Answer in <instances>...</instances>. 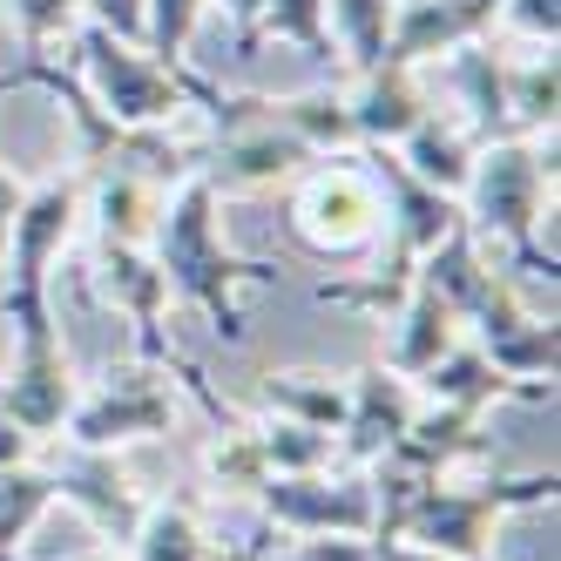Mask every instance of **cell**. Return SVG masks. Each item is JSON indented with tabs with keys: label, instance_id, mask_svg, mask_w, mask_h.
Returning <instances> with one entry per match:
<instances>
[{
	"label": "cell",
	"instance_id": "11",
	"mask_svg": "<svg viewBox=\"0 0 561 561\" xmlns=\"http://www.w3.org/2000/svg\"><path fill=\"white\" fill-rule=\"evenodd\" d=\"M48 480H55V501H75L89 514V528L108 535V541H129L136 520H142V494L129 488V473L115 467V454H95V447H55L48 460Z\"/></svg>",
	"mask_w": 561,
	"mask_h": 561
},
{
	"label": "cell",
	"instance_id": "7",
	"mask_svg": "<svg viewBox=\"0 0 561 561\" xmlns=\"http://www.w3.org/2000/svg\"><path fill=\"white\" fill-rule=\"evenodd\" d=\"M176 426V392H170V358L163 366H142L136 373H115L102 392H82L68 413V439L75 447H95V454H115L129 447V439H156Z\"/></svg>",
	"mask_w": 561,
	"mask_h": 561
},
{
	"label": "cell",
	"instance_id": "24",
	"mask_svg": "<svg viewBox=\"0 0 561 561\" xmlns=\"http://www.w3.org/2000/svg\"><path fill=\"white\" fill-rule=\"evenodd\" d=\"M554 48L507 55V108H514V136H548L554 129Z\"/></svg>",
	"mask_w": 561,
	"mask_h": 561
},
{
	"label": "cell",
	"instance_id": "16",
	"mask_svg": "<svg viewBox=\"0 0 561 561\" xmlns=\"http://www.w3.org/2000/svg\"><path fill=\"white\" fill-rule=\"evenodd\" d=\"M454 89H460V123L473 142H501L514 136V108H507V55L494 42H467L454 48Z\"/></svg>",
	"mask_w": 561,
	"mask_h": 561
},
{
	"label": "cell",
	"instance_id": "20",
	"mask_svg": "<svg viewBox=\"0 0 561 561\" xmlns=\"http://www.w3.org/2000/svg\"><path fill=\"white\" fill-rule=\"evenodd\" d=\"M271 115H277V123H285L311 156H352V149H358L345 89H305V95H285V102H271Z\"/></svg>",
	"mask_w": 561,
	"mask_h": 561
},
{
	"label": "cell",
	"instance_id": "36",
	"mask_svg": "<svg viewBox=\"0 0 561 561\" xmlns=\"http://www.w3.org/2000/svg\"><path fill=\"white\" fill-rule=\"evenodd\" d=\"M210 8H224V14H230L237 27L251 34V27H257V14H264V0H210Z\"/></svg>",
	"mask_w": 561,
	"mask_h": 561
},
{
	"label": "cell",
	"instance_id": "26",
	"mask_svg": "<svg viewBox=\"0 0 561 561\" xmlns=\"http://www.w3.org/2000/svg\"><path fill=\"white\" fill-rule=\"evenodd\" d=\"M55 507V480L48 467H0V561H14V548L34 535V520Z\"/></svg>",
	"mask_w": 561,
	"mask_h": 561
},
{
	"label": "cell",
	"instance_id": "8",
	"mask_svg": "<svg viewBox=\"0 0 561 561\" xmlns=\"http://www.w3.org/2000/svg\"><path fill=\"white\" fill-rule=\"evenodd\" d=\"M251 501L285 535H373V480L352 467L271 473Z\"/></svg>",
	"mask_w": 561,
	"mask_h": 561
},
{
	"label": "cell",
	"instance_id": "34",
	"mask_svg": "<svg viewBox=\"0 0 561 561\" xmlns=\"http://www.w3.org/2000/svg\"><path fill=\"white\" fill-rule=\"evenodd\" d=\"M34 454H42V439H34V433H21L8 413H0V467H27Z\"/></svg>",
	"mask_w": 561,
	"mask_h": 561
},
{
	"label": "cell",
	"instance_id": "10",
	"mask_svg": "<svg viewBox=\"0 0 561 561\" xmlns=\"http://www.w3.org/2000/svg\"><path fill=\"white\" fill-rule=\"evenodd\" d=\"M420 413V386L399 379L392 366H366L345 392V426H339V467H373L379 454H392L407 439Z\"/></svg>",
	"mask_w": 561,
	"mask_h": 561
},
{
	"label": "cell",
	"instance_id": "9",
	"mask_svg": "<svg viewBox=\"0 0 561 561\" xmlns=\"http://www.w3.org/2000/svg\"><path fill=\"white\" fill-rule=\"evenodd\" d=\"M75 224H82V170H68L42 190L21 196L14 230H8V298H48V271L61 264V251L75 244Z\"/></svg>",
	"mask_w": 561,
	"mask_h": 561
},
{
	"label": "cell",
	"instance_id": "4",
	"mask_svg": "<svg viewBox=\"0 0 561 561\" xmlns=\"http://www.w3.org/2000/svg\"><path fill=\"white\" fill-rule=\"evenodd\" d=\"M514 507H554V467L528 480H473V488H454L439 473L433 488L413 494V507L399 514V528L386 541H413V548L460 554V561H494V528Z\"/></svg>",
	"mask_w": 561,
	"mask_h": 561
},
{
	"label": "cell",
	"instance_id": "12",
	"mask_svg": "<svg viewBox=\"0 0 561 561\" xmlns=\"http://www.w3.org/2000/svg\"><path fill=\"white\" fill-rule=\"evenodd\" d=\"M89 285L102 305H115L136 325V352L149 358V366H163L170 345H163V311H170V285H163V271H156L149 244H102L95 271H89Z\"/></svg>",
	"mask_w": 561,
	"mask_h": 561
},
{
	"label": "cell",
	"instance_id": "32",
	"mask_svg": "<svg viewBox=\"0 0 561 561\" xmlns=\"http://www.w3.org/2000/svg\"><path fill=\"white\" fill-rule=\"evenodd\" d=\"M82 14L108 27L115 42H142V0H82Z\"/></svg>",
	"mask_w": 561,
	"mask_h": 561
},
{
	"label": "cell",
	"instance_id": "35",
	"mask_svg": "<svg viewBox=\"0 0 561 561\" xmlns=\"http://www.w3.org/2000/svg\"><path fill=\"white\" fill-rule=\"evenodd\" d=\"M373 561H460V554H433V548H413V541H373Z\"/></svg>",
	"mask_w": 561,
	"mask_h": 561
},
{
	"label": "cell",
	"instance_id": "28",
	"mask_svg": "<svg viewBox=\"0 0 561 561\" xmlns=\"http://www.w3.org/2000/svg\"><path fill=\"white\" fill-rule=\"evenodd\" d=\"M8 14L21 27V61H55V48L82 27V0H8Z\"/></svg>",
	"mask_w": 561,
	"mask_h": 561
},
{
	"label": "cell",
	"instance_id": "17",
	"mask_svg": "<svg viewBox=\"0 0 561 561\" xmlns=\"http://www.w3.org/2000/svg\"><path fill=\"white\" fill-rule=\"evenodd\" d=\"M473 129L460 123V115H439L426 108L420 115V129H407V142H392V156L407 163L420 183H433L439 196H460L467 190V170H473Z\"/></svg>",
	"mask_w": 561,
	"mask_h": 561
},
{
	"label": "cell",
	"instance_id": "3",
	"mask_svg": "<svg viewBox=\"0 0 561 561\" xmlns=\"http://www.w3.org/2000/svg\"><path fill=\"white\" fill-rule=\"evenodd\" d=\"M68 75L89 89V102L115 129H149V123H170L183 108H210L217 115L230 102V95H217L204 82V75L156 61L142 42H115V34L95 27V21H82L68 34Z\"/></svg>",
	"mask_w": 561,
	"mask_h": 561
},
{
	"label": "cell",
	"instance_id": "21",
	"mask_svg": "<svg viewBox=\"0 0 561 561\" xmlns=\"http://www.w3.org/2000/svg\"><path fill=\"white\" fill-rule=\"evenodd\" d=\"M392 8L399 0H325V27H332V48L352 75H366L386 61L392 42Z\"/></svg>",
	"mask_w": 561,
	"mask_h": 561
},
{
	"label": "cell",
	"instance_id": "27",
	"mask_svg": "<svg viewBox=\"0 0 561 561\" xmlns=\"http://www.w3.org/2000/svg\"><path fill=\"white\" fill-rule=\"evenodd\" d=\"M257 447L271 473H318V467H339V433H318L298 420H257Z\"/></svg>",
	"mask_w": 561,
	"mask_h": 561
},
{
	"label": "cell",
	"instance_id": "14",
	"mask_svg": "<svg viewBox=\"0 0 561 561\" xmlns=\"http://www.w3.org/2000/svg\"><path fill=\"white\" fill-rule=\"evenodd\" d=\"M170 183H156L149 170L129 163H82V204H95L102 244H149L156 217H163Z\"/></svg>",
	"mask_w": 561,
	"mask_h": 561
},
{
	"label": "cell",
	"instance_id": "1",
	"mask_svg": "<svg viewBox=\"0 0 561 561\" xmlns=\"http://www.w3.org/2000/svg\"><path fill=\"white\" fill-rule=\"evenodd\" d=\"M217 204H224V196L210 190V176H204V170H190V176L163 196V217H156L149 257H156V271H163L170 298L196 305L230 345H244L251 332H244V311H237V291L271 285L277 271H271V264H251V257H237V251L224 244Z\"/></svg>",
	"mask_w": 561,
	"mask_h": 561
},
{
	"label": "cell",
	"instance_id": "6",
	"mask_svg": "<svg viewBox=\"0 0 561 561\" xmlns=\"http://www.w3.org/2000/svg\"><path fill=\"white\" fill-rule=\"evenodd\" d=\"M379 224H386V204H379V183L366 163H325V170H305L298 190H291V237L311 251V257H358L379 244Z\"/></svg>",
	"mask_w": 561,
	"mask_h": 561
},
{
	"label": "cell",
	"instance_id": "18",
	"mask_svg": "<svg viewBox=\"0 0 561 561\" xmlns=\"http://www.w3.org/2000/svg\"><path fill=\"white\" fill-rule=\"evenodd\" d=\"M413 386H420V399H454V407H473V413H488L494 399H535L528 386H514L473 339H460V345L439 358L433 373H420ZM535 407H548V399H535Z\"/></svg>",
	"mask_w": 561,
	"mask_h": 561
},
{
	"label": "cell",
	"instance_id": "5",
	"mask_svg": "<svg viewBox=\"0 0 561 561\" xmlns=\"http://www.w3.org/2000/svg\"><path fill=\"white\" fill-rule=\"evenodd\" d=\"M8 318H14V373L0 379V413H8L21 433L34 439H61L75 399H82V386H75V358L61 345V325L48 298H8Z\"/></svg>",
	"mask_w": 561,
	"mask_h": 561
},
{
	"label": "cell",
	"instance_id": "2",
	"mask_svg": "<svg viewBox=\"0 0 561 561\" xmlns=\"http://www.w3.org/2000/svg\"><path fill=\"white\" fill-rule=\"evenodd\" d=\"M554 210V129L548 136H501L473 149L460 190V217L480 244H507L514 264L554 291V251H541V217Z\"/></svg>",
	"mask_w": 561,
	"mask_h": 561
},
{
	"label": "cell",
	"instance_id": "23",
	"mask_svg": "<svg viewBox=\"0 0 561 561\" xmlns=\"http://www.w3.org/2000/svg\"><path fill=\"white\" fill-rule=\"evenodd\" d=\"M204 473L217 494H257L271 467H264V447H257V420H224L210 439H204Z\"/></svg>",
	"mask_w": 561,
	"mask_h": 561
},
{
	"label": "cell",
	"instance_id": "22",
	"mask_svg": "<svg viewBox=\"0 0 561 561\" xmlns=\"http://www.w3.org/2000/svg\"><path fill=\"white\" fill-rule=\"evenodd\" d=\"M129 554L136 561H210V535H204V520H196L190 501H156L136 520Z\"/></svg>",
	"mask_w": 561,
	"mask_h": 561
},
{
	"label": "cell",
	"instance_id": "13",
	"mask_svg": "<svg viewBox=\"0 0 561 561\" xmlns=\"http://www.w3.org/2000/svg\"><path fill=\"white\" fill-rule=\"evenodd\" d=\"M345 108H352L358 149H392V142H407V129H420V115L433 108V95H426V75L420 68L379 61L366 75H352Z\"/></svg>",
	"mask_w": 561,
	"mask_h": 561
},
{
	"label": "cell",
	"instance_id": "30",
	"mask_svg": "<svg viewBox=\"0 0 561 561\" xmlns=\"http://www.w3.org/2000/svg\"><path fill=\"white\" fill-rule=\"evenodd\" d=\"M501 21H507L528 48H554V34H561V0H507Z\"/></svg>",
	"mask_w": 561,
	"mask_h": 561
},
{
	"label": "cell",
	"instance_id": "15",
	"mask_svg": "<svg viewBox=\"0 0 561 561\" xmlns=\"http://www.w3.org/2000/svg\"><path fill=\"white\" fill-rule=\"evenodd\" d=\"M392 345H386V358L379 366H392L399 379H420V373H433L439 358H447L454 345H460V318H454V305L439 298L426 277H413L407 285V298L392 305Z\"/></svg>",
	"mask_w": 561,
	"mask_h": 561
},
{
	"label": "cell",
	"instance_id": "37",
	"mask_svg": "<svg viewBox=\"0 0 561 561\" xmlns=\"http://www.w3.org/2000/svg\"><path fill=\"white\" fill-rule=\"evenodd\" d=\"M102 561H115V554H102Z\"/></svg>",
	"mask_w": 561,
	"mask_h": 561
},
{
	"label": "cell",
	"instance_id": "19",
	"mask_svg": "<svg viewBox=\"0 0 561 561\" xmlns=\"http://www.w3.org/2000/svg\"><path fill=\"white\" fill-rule=\"evenodd\" d=\"M345 379L332 373H264L257 379V399L271 420H298V426H318V433H339L345 426Z\"/></svg>",
	"mask_w": 561,
	"mask_h": 561
},
{
	"label": "cell",
	"instance_id": "33",
	"mask_svg": "<svg viewBox=\"0 0 561 561\" xmlns=\"http://www.w3.org/2000/svg\"><path fill=\"white\" fill-rule=\"evenodd\" d=\"M14 89H21V75H14V68H0V95H14ZM21 196H27V190H21V176L0 163V257H8V230H14Z\"/></svg>",
	"mask_w": 561,
	"mask_h": 561
},
{
	"label": "cell",
	"instance_id": "25",
	"mask_svg": "<svg viewBox=\"0 0 561 561\" xmlns=\"http://www.w3.org/2000/svg\"><path fill=\"white\" fill-rule=\"evenodd\" d=\"M257 42H291V48H305L318 68L339 61L332 27H325V0H264V14H257V27L244 34V48H257Z\"/></svg>",
	"mask_w": 561,
	"mask_h": 561
},
{
	"label": "cell",
	"instance_id": "31",
	"mask_svg": "<svg viewBox=\"0 0 561 561\" xmlns=\"http://www.w3.org/2000/svg\"><path fill=\"white\" fill-rule=\"evenodd\" d=\"M271 561H373V535H305L298 548H277Z\"/></svg>",
	"mask_w": 561,
	"mask_h": 561
},
{
	"label": "cell",
	"instance_id": "29",
	"mask_svg": "<svg viewBox=\"0 0 561 561\" xmlns=\"http://www.w3.org/2000/svg\"><path fill=\"white\" fill-rule=\"evenodd\" d=\"M204 14H210V0H142V48L156 61L183 68V55L196 42V27H204Z\"/></svg>",
	"mask_w": 561,
	"mask_h": 561
}]
</instances>
